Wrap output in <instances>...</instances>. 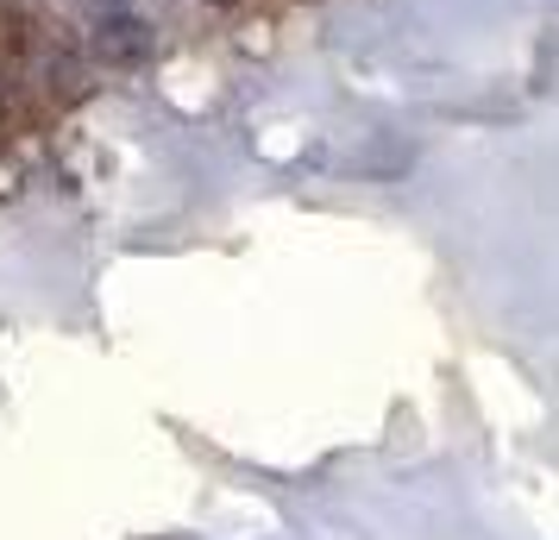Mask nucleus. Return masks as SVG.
Masks as SVG:
<instances>
[{
  "mask_svg": "<svg viewBox=\"0 0 559 540\" xmlns=\"http://www.w3.org/2000/svg\"><path fill=\"white\" fill-rule=\"evenodd\" d=\"M207 7H239V0H207Z\"/></svg>",
  "mask_w": 559,
  "mask_h": 540,
  "instance_id": "obj_2",
  "label": "nucleus"
},
{
  "mask_svg": "<svg viewBox=\"0 0 559 540\" xmlns=\"http://www.w3.org/2000/svg\"><path fill=\"white\" fill-rule=\"evenodd\" d=\"M88 57L107 63V70H132V63L152 57V26L139 13H102L95 32H88Z\"/></svg>",
  "mask_w": 559,
  "mask_h": 540,
  "instance_id": "obj_1",
  "label": "nucleus"
}]
</instances>
